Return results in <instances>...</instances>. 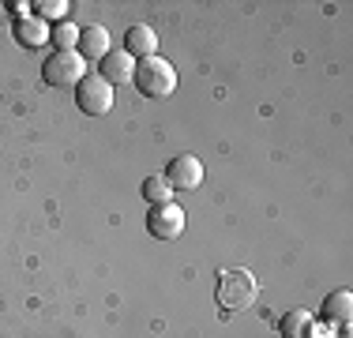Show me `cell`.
Masks as SVG:
<instances>
[{
  "mask_svg": "<svg viewBox=\"0 0 353 338\" xmlns=\"http://www.w3.org/2000/svg\"><path fill=\"white\" fill-rule=\"evenodd\" d=\"M256 293H259V286H256V278H252V270H222L218 275V286H214V297L218 304H222L225 312H245L256 304Z\"/></svg>",
  "mask_w": 353,
  "mask_h": 338,
  "instance_id": "obj_1",
  "label": "cell"
},
{
  "mask_svg": "<svg viewBox=\"0 0 353 338\" xmlns=\"http://www.w3.org/2000/svg\"><path fill=\"white\" fill-rule=\"evenodd\" d=\"M147 230H150V237H158V241H176V237L184 233V210L176 207V203H162V207H150Z\"/></svg>",
  "mask_w": 353,
  "mask_h": 338,
  "instance_id": "obj_5",
  "label": "cell"
},
{
  "mask_svg": "<svg viewBox=\"0 0 353 338\" xmlns=\"http://www.w3.org/2000/svg\"><path fill=\"white\" fill-rule=\"evenodd\" d=\"M75 106L83 109L87 117H105L109 109H113V87L102 79V75H90L75 87Z\"/></svg>",
  "mask_w": 353,
  "mask_h": 338,
  "instance_id": "obj_4",
  "label": "cell"
},
{
  "mask_svg": "<svg viewBox=\"0 0 353 338\" xmlns=\"http://www.w3.org/2000/svg\"><path fill=\"white\" fill-rule=\"evenodd\" d=\"M162 177L170 181L173 192H192V188L203 184V162H199L196 155H181V158H173Z\"/></svg>",
  "mask_w": 353,
  "mask_h": 338,
  "instance_id": "obj_6",
  "label": "cell"
},
{
  "mask_svg": "<svg viewBox=\"0 0 353 338\" xmlns=\"http://www.w3.org/2000/svg\"><path fill=\"white\" fill-rule=\"evenodd\" d=\"M143 199L150 203V207H162V203H173V188L165 177H154L150 173L147 181H143Z\"/></svg>",
  "mask_w": 353,
  "mask_h": 338,
  "instance_id": "obj_13",
  "label": "cell"
},
{
  "mask_svg": "<svg viewBox=\"0 0 353 338\" xmlns=\"http://www.w3.org/2000/svg\"><path fill=\"white\" fill-rule=\"evenodd\" d=\"M15 41L27 46V49H38V46H46V41H49V27L38 19V15L19 19V23H15Z\"/></svg>",
  "mask_w": 353,
  "mask_h": 338,
  "instance_id": "obj_12",
  "label": "cell"
},
{
  "mask_svg": "<svg viewBox=\"0 0 353 338\" xmlns=\"http://www.w3.org/2000/svg\"><path fill=\"white\" fill-rule=\"evenodd\" d=\"M350 316H353V293H350V290H334V293H327V301H323V319H327V324L346 327V324H350Z\"/></svg>",
  "mask_w": 353,
  "mask_h": 338,
  "instance_id": "obj_10",
  "label": "cell"
},
{
  "mask_svg": "<svg viewBox=\"0 0 353 338\" xmlns=\"http://www.w3.org/2000/svg\"><path fill=\"white\" fill-rule=\"evenodd\" d=\"M49 41H57V53H72L75 46H79V27L75 23H57L53 30H49Z\"/></svg>",
  "mask_w": 353,
  "mask_h": 338,
  "instance_id": "obj_14",
  "label": "cell"
},
{
  "mask_svg": "<svg viewBox=\"0 0 353 338\" xmlns=\"http://www.w3.org/2000/svg\"><path fill=\"white\" fill-rule=\"evenodd\" d=\"M98 64H102V68H98V75H102L109 87H113V83L132 79V72H136V64H132V57L124 53V49H121V53H117V49H109V53H105Z\"/></svg>",
  "mask_w": 353,
  "mask_h": 338,
  "instance_id": "obj_8",
  "label": "cell"
},
{
  "mask_svg": "<svg viewBox=\"0 0 353 338\" xmlns=\"http://www.w3.org/2000/svg\"><path fill=\"white\" fill-rule=\"evenodd\" d=\"M308 338H334V331L327 335V331H316V327H312V335H308Z\"/></svg>",
  "mask_w": 353,
  "mask_h": 338,
  "instance_id": "obj_17",
  "label": "cell"
},
{
  "mask_svg": "<svg viewBox=\"0 0 353 338\" xmlns=\"http://www.w3.org/2000/svg\"><path fill=\"white\" fill-rule=\"evenodd\" d=\"M132 83L143 98H170L176 90V68L162 57H147V61L136 64L132 72Z\"/></svg>",
  "mask_w": 353,
  "mask_h": 338,
  "instance_id": "obj_2",
  "label": "cell"
},
{
  "mask_svg": "<svg viewBox=\"0 0 353 338\" xmlns=\"http://www.w3.org/2000/svg\"><path fill=\"white\" fill-rule=\"evenodd\" d=\"M154 49H158V34L154 30L150 27H128V34H124V53L147 61V57H154Z\"/></svg>",
  "mask_w": 353,
  "mask_h": 338,
  "instance_id": "obj_9",
  "label": "cell"
},
{
  "mask_svg": "<svg viewBox=\"0 0 353 338\" xmlns=\"http://www.w3.org/2000/svg\"><path fill=\"white\" fill-rule=\"evenodd\" d=\"M38 12V19L46 23V19H57V23H64L68 19V12H72V4L68 0H38V4H30Z\"/></svg>",
  "mask_w": 353,
  "mask_h": 338,
  "instance_id": "obj_15",
  "label": "cell"
},
{
  "mask_svg": "<svg viewBox=\"0 0 353 338\" xmlns=\"http://www.w3.org/2000/svg\"><path fill=\"white\" fill-rule=\"evenodd\" d=\"M8 12L19 15V19H30V4H23V0H8Z\"/></svg>",
  "mask_w": 353,
  "mask_h": 338,
  "instance_id": "obj_16",
  "label": "cell"
},
{
  "mask_svg": "<svg viewBox=\"0 0 353 338\" xmlns=\"http://www.w3.org/2000/svg\"><path fill=\"white\" fill-rule=\"evenodd\" d=\"M41 79L49 83V87L57 90H68V87H79L83 79H87V61H83L79 53H53L46 64H41Z\"/></svg>",
  "mask_w": 353,
  "mask_h": 338,
  "instance_id": "obj_3",
  "label": "cell"
},
{
  "mask_svg": "<svg viewBox=\"0 0 353 338\" xmlns=\"http://www.w3.org/2000/svg\"><path fill=\"white\" fill-rule=\"evenodd\" d=\"M75 53L83 57V61H102V57L109 53V30L102 27V23H90L87 30H79V46H75Z\"/></svg>",
  "mask_w": 353,
  "mask_h": 338,
  "instance_id": "obj_7",
  "label": "cell"
},
{
  "mask_svg": "<svg viewBox=\"0 0 353 338\" xmlns=\"http://www.w3.org/2000/svg\"><path fill=\"white\" fill-rule=\"evenodd\" d=\"M312 327H316V319L308 316L305 308H290L279 319V335L282 338H308V335H312Z\"/></svg>",
  "mask_w": 353,
  "mask_h": 338,
  "instance_id": "obj_11",
  "label": "cell"
}]
</instances>
